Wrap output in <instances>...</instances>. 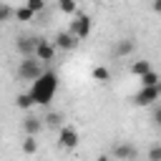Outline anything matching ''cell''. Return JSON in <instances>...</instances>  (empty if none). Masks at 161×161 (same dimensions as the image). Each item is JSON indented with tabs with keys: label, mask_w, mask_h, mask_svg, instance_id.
<instances>
[{
	"label": "cell",
	"mask_w": 161,
	"mask_h": 161,
	"mask_svg": "<svg viewBox=\"0 0 161 161\" xmlns=\"http://www.w3.org/2000/svg\"><path fill=\"white\" fill-rule=\"evenodd\" d=\"M58 91V73L55 70H43L35 80H30V96L35 106H50Z\"/></svg>",
	"instance_id": "obj_1"
},
{
	"label": "cell",
	"mask_w": 161,
	"mask_h": 161,
	"mask_svg": "<svg viewBox=\"0 0 161 161\" xmlns=\"http://www.w3.org/2000/svg\"><path fill=\"white\" fill-rule=\"evenodd\" d=\"M43 73V63L35 55H23L18 63V78L20 80H35Z\"/></svg>",
	"instance_id": "obj_2"
},
{
	"label": "cell",
	"mask_w": 161,
	"mask_h": 161,
	"mask_svg": "<svg viewBox=\"0 0 161 161\" xmlns=\"http://www.w3.org/2000/svg\"><path fill=\"white\" fill-rule=\"evenodd\" d=\"M158 96H161V83H156V86H141V91L133 96V103L141 106V108H148V106H153L158 101Z\"/></svg>",
	"instance_id": "obj_3"
},
{
	"label": "cell",
	"mask_w": 161,
	"mask_h": 161,
	"mask_svg": "<svg viewBox=\"0 0 161 161\" xmlns=\"http://www.w3.org/2000/svg\"><path fill=\"white\" fill-rule=\"evenodd\" d=\"M70 33L78 38V40H86L91 35V15L88 13H73V23H70Z\"/></svg>",
	"instance_id": "obj_4"
},
{
	"label": "cell",
	"mask_w": 161,
	"mask_h": 161,
	"mask_svg": "<svg viewBox=\"0 0 161 161\" xmlns=\"http://www.w3.org/2000/svg\"><path fill=\"white\" fill-rule=\"evenodd\" d=\"M33 55L40 60V63H53L55 60V45L45 38H38L35 40V48H33Z\"/></svg>",
	"instance_id": "obj_5"
},
{
	"label": "cell",
	"mask_w": 161,
	"mask_h": 161,
	"mask_svg": "<svg viewBox=\"0 0 161 161\" xmlns=\"http://www.w3.org/2000/svg\"><path fill=\"white\" fill-rule=\"evenodd\" d=\"M78 141H80V136H78V131L73 126H60L58 128V143L63 148H75Z\"/></svg>",
	"instance_id": "obj_6"
},
{
	"label": "cell",
	"mask_w": 161,
	"mask_h": 161,
	"mask_svg": "<svg viewBox=\"0 0 161 161\" xmlns=\"http://www.w3.org/2000/svg\"><path fill=\"white\" fill-rule=\"evenodd\" d=\"M78 43H80V40H78L70 30H60V33L55 35V43H53V45H55V50H73Z\"/></svg>",
	"instance_id": "obj_7"
},
{
	"label": "cell",
	"mask_w": 161,
	"mask_h": 161,
	"mask_svg": "<svg viewBox=\"0 0 161 161\" xmlns=\"http://www.w3.org/2000/svg\"><path fill=\"white\" fill-rule=\"evenodd\" d=\"M111 153H113L116 158H121V161H133V158L138 156L136 146H131V143H118V146H113Z\"/></svg>",
	"instance_id": "obj_8"
},
{
	"label": "cell",
	"mask_w": 161,
	"mask_h": 161,
	"mask_svg": "<svg viewBox=\"0 0 161 161\" xmlns=\"http://www.w3.org/2000/svg\"><path fill=\"white\" fill-rule=\"evenodd\" d=\"M43 118L40 116H25V121H23V131L25 133H30V136H38L40 131H43Z\"/></svg>",
	"instance_id": "obj_9"
},
{
	"label": "cell",
	"mask_w": 161,
	"mask_h": 161,
	"mask_svg": "<svg viewBox=\"0 0 161 161\" xmlns=\"http://www.w3.org/2000/svg\"><path fill=\"white\" fill-rule=\"evenodd\" d=\"M35 40H38V38H33V35H23V38H18V40H15V48H18V53H20V55H33Z\"/></svg>",
	"instance_id": "obj_10"
},
{
	"label": "cell",
	"mask_w": 161,
	"mask_h": 161,
	"mask_svg": "<svg viewBox=\"0 0 161 161\" xmlns=\"http://www.w3.org/2000/svg\"><path fill=\"white\" fill-rule=\"evenodd\" d=\"M13 18H15V20H20V23H33L35 13H33L28 5H23V8H15V10H13Z\"/></svg>",
	"instance_id": "obj_11"
},
{
	"label": "cell",
	"mask_w": 161,
	"mask_h": 161,
	"mask_svg": "<svg viewBox=\"0 0 161 161\" xmlns=\"http://www.w3.org/2000/svg\"><path fill=\"white\" fill-rule=\"evenodd\" d=\"M15 106L18 108H23V111H30L35 103H33V96H30V91H25V93H18L15 96Z\"/></svg>",
	"instance_id": "obj_12"
},
{
	"label": "cell",
	"mask_w": 161,
	"mask_h": 161,
	"mask_svg": "<svg viewBox=\"0 0 161 161\" xmlns=\"http://www.w3.org/2000/svg\"><path fill=\"white\" fill-rule=\"evenodd\" d=\"M133 48H136V43L131 40V38H123V40H118V45H116V55H128V53H133Z\"/></svg>",
	"instance_id": "obj_13"
},
{
	"label": "cell",
	"mask_w": 161,
	"mask_h": 161,
	"mask_svg": "<svg viewBox=\"0 0 161 161\" xmlns=\"http://www.w3.org/2000/svg\"><path fill=\"white\" fill-rule=\"evenodd\" d=\"M138 80H141V86H156V83H161V78H158V73L153 68H148L146 73H141Z\"/></svg>",
	"instance_id": "obj_14"
},
{
	"label": "cell",
	"mask_w": 161,
	"mask_h": 161,
	"mask_svg": "<svg viewBox=\"0 0 161 161\" xmlns=\"http://www.w3.org/2000/svg\"><path fill=\"white\" fill-rule=\"evenodd\" d=\"M91 75H93V80H98V83H108V80H111V70H108L106 65H96Z\"/></svg>",
	"instance_id": "obj_15"
},
{
	"label": "cell",
	"mask_w": 161,
	"mask_h": 161,
	"mask_svg": "<svg viewBox=\"0 0 161 161\" xmlns=\"http://www.w3.org/2000/svg\"><path fill=\"white\" fill-rule=\"evenodd\" d=\"M35 151H38V138L28 133V136H25V141H23V153H28V156H33Z\"/></svg>",
	"instance_id": "obj_16"
},
{
	"label": "cell",
	"mask_w": 161,
	"mask_h": 161,
	"mask_svg": "<svg viewBox=\"0 0 161 161\" xmlns=\"http://www.w3.org/2000/svg\"><path fill=\"white\" fill-rule=\"evenodd\" d=\"M148 68H151V63H148V60H143V58H141V60H133V63H131V73H133L136 78H138L141 73H146Z\"/></svg>",
	"instance_id": "obj_17"
},
{
	"label": "cell",
	"mask_w": 161,
	"mask_h": 161,
	"mask_svg": "<svg viewBox=\"0 0 161 161\" xmlns=\"http://www.w3.org/2000/svg\"><path fill=\"white\" fill-rule=\"evenodd\" d=\"M58 10L63 15H73L78 10V5H75V0H58Z\"/></svg>",
	"instance_id": "obj_18"
},
{
	"label": "cell",
	"mask_w": 161,
	"mask_h": 161,
	"mask_svg": "<svg viewBox=\"0 0 161 161\" xmlns=\"http://www.w3.org/2000/svg\"><path fill=\"white\" fill-rule=\"evenodd\" d=\"M43 123H45V126H60V123H63V113H48V116L43 118Z\"/></svg>",
	"instance_id": "obj_19"
},
{
	"label": "cell",
	"mask_w": 161,
	"mask_h": 161,
	"mask_svg": "<svg viewBox=\"0 0 161 161\" xmlns=\"http://www.w3.org/2000/svg\"><path fill=\"white\" fill-rule=\"evenodd\" d=\"M8 20H13V8L0 3V23H8Z\"/></svg>",
	"instance_id": "obj_20"
},
{
	"label": "cell",
	"mask_w": 161,
	"mask_h": 161,
	"mask_svg": "<svg viewBox=\"0 0 161 161\" xmlns=\"http://www.w3.org/2000/svg\"><path fill=\"white\" fill-rule=\"evenodd\" d=\"M25 5H28V8L33 10V13H40V10L45 8V0H28Z\"/></svg>",
	"instance_id": "obj_21"
},
{
	"label": "cell",
	"mask_w": 161,
	"mask_h": 161,
	"mask_svg": "<svg viewBox=\"0 0 161 161\" xmlns=\"http://www.w3.org/2000/svg\"><path fill=\"white\" fill-rule=\"evenodd\" d=\"M148 161H161V146H153L148 151Z\"/></svg>",
	"instance_id": "obj_22"
},
{
	"label": "cell",
	"mask_w": 161,
	"mask_h": 161,
	"mask_svg": "<svg viewBox=\"0 0 161 161\" xmlns=\"http://www.w3.org/2000/svg\"><path fill=\"white\" fill-rule=\"evenodd\" d=\"M153 10H156V13H161V0H153Z\"/></svg>",
	"instance_id": "obj_23"
},
{
	"label": "cell",
	"mask_w": 161,
	"mask_h": 161,
	"mask_svg": "<svg viewBox=\"0 0 161 161\" xmlns=\"http://www.w3.org/2000/svg\"><path fill=\"white\" fill-rule=\"evenodd\" d=\"M106 3H116V0H106Z\"/></svg>",
	"instance_id": "obj_24"
}]
</instances>
